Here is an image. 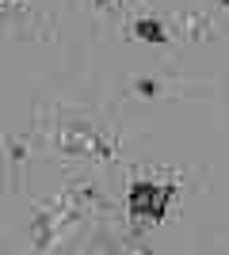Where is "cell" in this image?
Returning a JSON list of instances; mask_svg holds the SVG:
<instances>
[{
  "label": "cell",
  "mask_w": 229,
  "mask_h": 255,
  "mask_svg": "<svg viewBox=\"0 0 229 255\" xmlns=\"http://www.w3.org/2000/svg\"><path fill=\"white\" fill-rule=\"evenodd\" d=\"M57 149L69 156H88V160H115L119 141H111L107 133H99L88 122H61L57 126Z\"/></svg>",
  "instance_id": "obj_1"
},
{
  "label": "cell",
  "mask_w": 229,
  "mask_h": 255,
  "mask_svg": "<svg viewBox=\"0 0 229 255\" xmlns=\"http://www.w3.org/2000/svg\"><path fill=\"white\" fill-rule=\"evenodd\" d=\"M176 198V183H149V179H134L130 191H126V210H130L134 221H161L168 206Z\"/></svg>",
  "instance_id": "obj_2"
},
{
  "label": "cell",
  "mask_w": 229,
  "mask_h": 255,
  "mask_svg": "<svg viewBox=\"0 0 229 255\" xmlns=\"http://www.w3.org/2000/svg\"><path fill=\"white\" fill-rule=\"evenodd\" d=\"M130 34L138 42H153V46H164L168 42V31H164L161 19H134L130 23Z\"/></svg>",
  "instance_id": "obj_3"
},
{
  "label": "cell",
  "mask_w": 229,
  "mask_h": 255,
  "mask_svg": "<svg viewBox=\"0 0 229 255\" xmlns=\"http://www.w3.org/2000/svg\"><path fill=\"white\" fill-rule=\"evenodd\" d=\"M176 23H184L180 34H187V38H203V34H207V15H199V11H187V15H180Z\"/></svg>",
  "instance_id": "obj_4"
},
{
  "label": "cell",
  "mask_w": 229,
  "mask_h": 255,
  "mask_svg": "<svg viewBox=\"0 0 229 255\" xmlns=\"http://www.w3.org/2000/svg\"><path fill=\"white\" fill-rule=\"evenodd\" d=\"M157 92H161V84H157L153 76H138V80H134V96H142V99H153Z\"/></svg>",
  "instance_id": "obj_5"
},
{
  "label": "cell",
  "mask_w": 229,
  "mask_h": 255,
  "mask_svg": "<svg viewBox=\"0 0 229 255\" xmlns=\"http://www.w3.org/2000/svg\"><path fill=\"white\" fill-rule=\"evenodd\" d=\"M119 4H122V0H96L99 11H119Z\"/></svg>",
  "instance_id": "obj_6"
},
{
  "label": "cell",
  "mask_w": 229,
  "mask_h": 255,
  "mask_svg": "<svg viewBox=\"0 0 229 255\" xmlns=\"http://www.w3.org/2000/svg\"><path fill=\"white\" fill-rule=\"evenodd\" d=\"M4 4H15V0H4Z\"/></svg>",
  "instance_id": "obj_7"
}]
</instances>
